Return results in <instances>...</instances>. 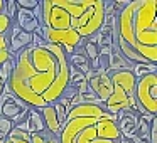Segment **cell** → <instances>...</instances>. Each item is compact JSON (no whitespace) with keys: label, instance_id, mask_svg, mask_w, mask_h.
Masks as SVG:
<instances>
[{"label":"cell","instance_id":"6da1fadb","mask_svg":"<svg viewBox=\"0 0 157 143\" xmlns=\"http://www.w3.org/2000/svg\"><path fill=\"white\" fill-rule=\"evenodd\" d=\"M15 68L7 86L17 99L32 109L54 105L69 86V62L63 47L29 46L14 56Z\"/></svg>","mask_w":157,"mask_h":143},{"label":"cell","instance_id":"7a4b0ae2","mask_svg":"<svg viewBox=\"0 0 157 143\" xmlns=\"http://www.w3.org/2000/svg\"><path fill=\"white\" fill-rule=\"evenodd\" d=\"M113 37L135 49L147 62H157V2L130 0L115 15Z\"/></svg>","mask_w":157,"mask_h":143},{"label":"cell","instance_id":"3957f363","mask_svg":"<svg viewBox=\"0 0 157 143\" xmlns=\"http://www.w3.org/2000/svg\"><path fill=\"white\" fill-rule=\"evenodd\" d=\"M103 24H105V2L93 0L91 5L79 15V19L71 22V29H75L81 39H90L101 31Z\"/></svg>","mask_w":157,"mask_h":143},{"label":"cell","instance_id":"277c9868","mask_svg":"<svg viewBox=\"0 0 157 143\" xmlns=\"http://www.w3.org/2000/svg\"><path fill=\"white\" fill-rule=\"evenodd\" d=\"M133 98L139 106L140 113H149V115H157V72L145 74L137 79Z\"/></svg>","mask_w":157,"mask_h":143},{"label":"cell","instance_id":"5b68a950","mask_svg":"<svg viewBox=\"0 0 157 143\" xmlns=\"http://www.w3.org/2000/svg\"><path fill=\"white\" fill-rule=\"evenodd\" d=\"M41 5V19L39 24L52 31H66L71 29V17L64 9L58 7L52 0H42L39 2Z\"/></svg>","mask_w":157,"mask_h":143},{"label":"cell","instance_id":"8992f818","mask_svg":"<svg viewBox=\"0 0 157 143\" xmlns=\"http://www.w3.org/2000/svg\"><path fill=\"white\" fill-rule=\"evenodd\" d=\"M44 41L48 44L52 46H59L63 47V51L66 52V56H73L75 49L79 47L83 44V39L78 35V32L75 29H66V31H52V29L46 27V37Z\"/></svg>","mask_w":157,"mask_h":143},{"label":"cell","instance_id":"52a82bcc","mask_svg":"<svg viewBox=\"0 0 157 143\" xmlns=\"http://www.w3.org/2000/svg\"><path fill=\"white\" fill-rule=\"evenodd\" d=\"M86 82H88L91 93L100 99V103L105 105V101L110 98V94H112V91H113V84H112V81H110V76L106 74L105 71L98 69L96 74L93 76L91 79H88Z\"/></svg>","mask_w":157,"mask_h":143},{"label":"cell","instance_id":"ba28073f","mask_svg":"<svg viewBox=\"0 0 157 143\" xmlns=\"http://www.w3.org/2000/svg\"><path fill=\"white\" fill-rule=\"evenodd\" d=\"M137 123H139V113L137 111H118L117 113V126L122 135V138L128 140L137 131Z\"/></svg>","mask_w":157,"mask_h":143},{"label":"cell","instance_id":"9c48e42d","mask_svg":"<svg viewBox=\"0 0 157 143\" xmlns=\"http://www.w3.org/2000/svg\"><path fill=\"white\" fill-rule=\"evenodd\" d=\"M110 81H112L113 86L120 88L125 94H133L135 91V82L137 78L133 76L132 69H125V71H115V72H108Z\"/></svg>","mask_w":157,"mask_h":143},{"label":"cell","instance_id":"30bf717a","mask_svg":"<svg viewBox=\"0 0 157 143\" xmlns=\"http://www.w3.org/2000/svg\"><path fill=\"white\" fill-rule=\"evenodd\" d=\"M95 131H96V136H98V138L110 140V141H120V138H122L117 123L115 121H110V119H105V118L96 119Z\"/></svg>","mask_w":157,"mask_h":143},{"label":"cell","instance_id":"8fae6325","mask_svg":"<svg viewBox=\"0 0 157 143\" xmlns=\"http://www.w3.org/2000/svg\"><path fill=\"white\" fill-rule=\"evenodd\" d=\"M58 7L64 9L68 12V15L71 17V22H75L76 19H79V15L91 5L93 0H52Z\"/></svg>","mask_w":157,"mask_h":143},{"label":"cell","instance_id":"7c38bea8","mask_svg":"<svg viewBox=\"0 0 157 143\" xmlns=\"http://www.w3.org/2000/svg\"><path fill=\"white\" fill-rule=\"evenodd\" d=\"M39 113H41V116H42L46 131H49L51 135H54V136H58V138H59L63 128H61V125H59V119H58V115H56L54 106L49 105V106H46V108L39 109Z\"/></svg>","mask_w":157,"mask_h":143},{"label":"cell","instance_id":"4fadbf2b","mask_svg":"<svg viewBox=\"0 0 157 143\" xmlns=\"http://www.w3.org/2000/svg\"><path fill=\"white\" fill-rule=\"evenodd\" d=\"M125 69H132V64L127 62L125 59L120 56L117 46H112V54L108 56V72H115V71H125Z\"/></svg>","mask_w":157,"mask_h":143},{"label":"cell","instance_id":"5bb4252c","mask_svg":"<svg viewBox=\"0 0 157 143\" xmlns=\"http://www.w3.org/2000/svg\"><path fill=\"white\" fill-rule=\"evenodd\" d=\"M25 121H27V131H29V135H32V133H42L46 130L44 128V121H42V116H41V113H39L37 109L29 108Z\"/></svg>","mask_w":157,"mask_h":143},{"label":"cell","instance_id":"9a60e30c","mask_svg":"<svg viewBox=\"0 0 157 143\" xmlns=\"http://www.w3.org/2000/svg\"><path fill=\"white\" fill-rule=\"evenodd\" d=\"M76 143H118V141H110V140L98 138V136H96V131H95V125H91L79 133Z\"/></svg>","mask_w":157,"mask_h":143},{"label":"cell","instance_id":"2e32d148","mask_svg":"<svg viewBox=\"0 0 157 143\" xmlns=\"http://www.w3.org/2000/svg\"><path fill=\"white\" fill-rule=\"evenodd\" d=\"M14 68H15V57H14V56H10L9 61H5L4 64L0 66V81L4 82V84H7V82H9Z\"/></svg>","mask_w":157,"mask_h":143},{"label":"cell","instance_id":"e0dca14e","mask_svg":"<svg viewBox=\"0 0 157 143\" xmlns=\"http://www.w3.org/2000/svg\"><path fill=\"white\" fill-rule=\"evenodd\" d=\"M157 71V66L155 64H150V62H145V64H135L132 66V72L137 79L142 78L145 74H152V72Z\"/></svg>","mask_w":157,"mask_h":143},{"label":"cell","instance_id":"ac0fdd59","mask_svg":"<svg viewBox=\"0 0 157 143\" xmlns=\"http://www.w3.org/2000/svg\"><path fill=\"white\" fill-rule=\"evenodd\" d=\"M31 143H59V138L44 130L42 133H32Z\"/></svg>","mask_w":157,"mask_h":143},{"label":"cell","instance_id":"d6986e66","mask_svg":"<svg viewBox=\"0 0 157 143\" xmlns=\"http://www.w3.org/2000/svg\"><path fill=\"white\" fill-rule=\"evenodd\" d=\"M7 140L10 143H31V135L27 131H21L17 128H12V131L9 133Z\"/></svg>","mask_w":157,"mask_h":143},{"label":"cell","instance_id":"ffe728a7","mask_svg":"<svg viewBox=\"0 0 157 143\" xmlns=\"http://www.w3.org/2000/svg\"><path fill=\"white\" fill-rule=\"evenodd\" d=\"M83 52H85L88 62L95 61V59H98V56H100V52H98V44H95V42H91V41L83 42Z\"/></svg>","mask_w":157,"mask_h":143},{"label":"cell","instance_id":"44dd1931","mask_svg":"<svg viewBox=\"0 0 157 143\" xmlns=\"http://www.w3.org/2000/svg\"><path fill=\"white\" fill-rule=\"evenodd\" d=\"M10 59V51H9V37L7 35H0V66L5 61Z\"/></svg>","mask_w":157,"mask_h":143},{"label":"cell","instance_id":"7402d4cb","mask_svg":"<svg viewBox=\"0 0 157 143\" xmlns=\"http://www.w3.org/2000/svg\"><path fill=\"white\" fill-rule=\"evenodd\" d=\"M12 128H14V125H12V121H9V119L2 118L0 116V140L4 141V140H7L9 133L12 131Z\"/></svg>","mask_w":157,"mask_h":143},{"label":"cell","instance_id":"603a6c76","mask_svg":"<svg viewBox=\"0 0 157 143\" xmlns=\"http://www.w3.org/2000/svg\"><path fill=\"white\" fill-rule=\"evenodd\" d=\"M14 22L7 17L5 14H0V35H7L9 37V32H10V27Z\"/></svg>","mask_w":157,"mask_h":143},{"label":"cell","instance_id":"cb8c5ba5","mask_svg":"<svg viewBox=\"0 0 157 143\" xmlns=\"http://www.w3.org/2000/svg\"><path fill=\"white\" fill-rule=\"evenodd\" d=\"M4 14L7 15L12 22H14V17H15V14H17V5H15V0H9V2H5Z\"/></svg>","mask_w":157,"mask_h":143},{"label":"cell","instance_id":"d4e9b609","mask_svg":"<svg viewBox=\"0 0 157 143\" xmlns=\"http://www.w3.org/2000/svg\"><path fill=\"white\" fill-rule=\"evenodd\" d=\"M37 0H15L17 9H24V10H34L37 7Z\"/></svg>","mask_w":157,"mask_h":143},{"label":"cell","instance_id":"484cf974","mask_svg":"<svg viewBox=\"0 0 157 143\" xmlns=\"http://www.w3.org/2000/svg\"><path fill=\"white\" fill-rule=\"evenodd\" d=\"M149 143H157V118L150 121V135H149Z\"/></svg>","mask_w":157,"mask_h":143},{"label":"cell","instance_id":"4316f807","mask_svg":"<svg viewBox=\"0 0 157 143\" xmlns=\"http://www.w3.org/2000/svg\"><path fill=\"white\" fill-rule=\"evenodd\" d=\"M4 88H5V84L0 81V96H2V93H4Z\"/></svg>","mask_w":157,"mask_h":143},{"label":"cell","instance_id":"83f0119b","mask_svg":"<svg viewBox=\"0 0 157 143\" xmlns=\"http://www.w3.org/2000/svg\"><path fill=\"white\" fill-rule=\"evenodd\" d=\"M4 143H10V141H9V140H4Z\"/></svg>","mask_w":157,"mask_h":143},{"label":"cell","instance_id":"f1b7e54d","mask_svg":"<svg viewBox=\"0 0 157 143\" xmlns=\"http://www.w3.org/2000/svg\"><path fill=\"white\" fill-rule=\"evenodd\" d=\"M0 143H4V141H2V140H0Z\"/></svg>","mask_w":157,"mask_h":143}]
</instances>
